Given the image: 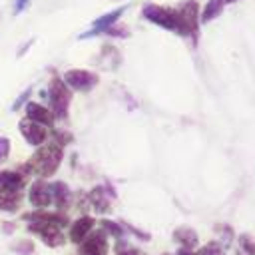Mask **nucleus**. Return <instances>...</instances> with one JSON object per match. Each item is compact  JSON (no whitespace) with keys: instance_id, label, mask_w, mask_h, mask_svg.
Masks as SVG:
<instances>
[{"instance_id":"nucleus-1","label":"nucleus","mask_w":255,"mask_h":255,"mask_svg":"<svg viewBox=\"0 0 255 255\" xmlns=\"http://www.w3.org/2000/svg\"><path fill=\"white\" fill-rule=\"evenodd\" d=\"M62 155H64V151H62V147H60L56 141L46 143V145H42V147L28 159V163H26L20 171H22L24 175H26V173H36V175H42V177H50V175H54L56 169L60 167Z\"/></svg>"},{"instance_id":"nucleus-2","label":"nucleus","mask_w":255,"mask_h":255,"mask_svg":"<svg viewBox=\"0 0 255 255\" xmlns=\"http://www.w3.org/2000/svg\"><path fill=\"white\" fill-rule=\"evenodd\" d=\"M48 96H50V102H52V114L60 120H64L68 116V106H70V100H72V94L68 90V86L60 80V78H52L50 82V90H48Z\"/></svg>"},{"instance_id":"nucleus-3","label":"nucleus","mask_w":255,"mask_h":255,"mask_svg":"<svg viewBox=\"0 0 255 255\" xmlns=\"http://www.w3.org/2000/svg\"><path fill=\"white\" fill-rule=\"evenodd\" d=\"M143 18H147L149 22L159 24L161 28H167V30H175L177 32V28H179L177 12L175 10H169V8L155 6V4H149V6L143 8Z\"/></svg>"},{"instance_id":"nucleus-4","label":"nucleus","mask_w":255,"mask_h":255,"mask_svg":"<svg viewBox=\"0 0 255 255\" xmlns=\"http://www.w3.org/2000/svg\"><path fill=\"white\" fill-rule=\"evenodd\" d=\"M28 231L34 233V235H38L48 247H60V245H64V241H66L62 229L56 227V225H50V223L32 221V223H28Z\"/></svg>"},{"instance_id":"nucleus-5","label":"nucleus","mask_w":255,"mask_h":255,"mask_svg":"<svg viewBox=\"0 0 255 255\" xmlns=\"http://www.w3.org/2000/svg\"><path fill=\"white\" fill-rule=\"evenodd\" d=\"M177 12V34L181 36H193L197 32V4L195 2H185Z\"/></svg>"},{"instance_id":"nucleus-6","label":"nucleus","mask_w":255,"mask_h":255,"mask_svg":"<svg viewBox=\"0 0 255 255\" xmlns=\"http://www.w3.org/2000/svg\"><path fill=\"white\" fill-rule=\"evenodd\" d=\"M62 82L72 90L88 92L98 84V76L88 72V70H68L64 74V78H62Z\"/></svg>"},{"instance_id":"nucleus-7","label":"nucleus","mask_w":255,"mask_h":255,"mask_svg":"<svg viewBox=\"0 0 255 255\" xmlns=\"http://www.w3.org/2000/svg\"><path fill=\"white\" fill-rule=\"evenodd\" d=\"M80 255H108V237L102 229L90 231V235L80 243Z\"/></svg>"},{"instance_id":"nucleus-8","label":"nucleus","mask_w":255,"mask_h":255,"mask_svg":"<svg viewBox=\"0 0 255 255\" xmlns=\"http://www.w3.org/2000/svg\"><path fill=\"white\" fill-rule=\"evenodd\" d=\"M28 201L36 207V209H44L52 203V187L50 183L42 181V179H36L32 185H30V191H28Z\"/></svg>"},{"instance_id":"nucleus-9","label":"nucleus","mask_w":255,"mask_h":255,"mask_svg":"<svg viewBox=\"0 0 255 255\" xmlns=\"http://www.w3.org/2000/svg\"><path fill=\"white\" fill-rule=\"evenodd\" d=\"M18 129H20V133L24 135V139L30 145H42L46 141V137H48V129L44 126H40V124L30 122V120H22L18 124Z\"/></svg>"},{"instance_id":"nucleus-10","label":"nucleus","mask_w":255,"mask_h":255,"mask_svg":"<svg viewBox=\"0 0 255 255\" xmlns=\"http://www.w3.org/2000/svg\"><path fill=\"white\" fill-rule=\"evenodd\" d=\"M22 219H26L28 223L32 221H42V223H50V225H56V227H66L68 225V217L64 213H50V211H32V213H24Z\"/></svg>"},{"instance_id":"nucleus-11","label":"nucleus","mask_w":255,"mask_h":255,"mask_svg":"<svg viewBox=\"0 0 255 255\" xmlns=\"http://www.w3.org/2000/svg\"><path fill=\"white\" fill-rule=\"evenodd\" d=\"M94 225H96V221H94L92 217H88V215L78 217V219L72 223V227H70V241L80 245V243L90 235V231H94Z\"/></svg>"},{"instance_id":"nucleus-12","label":"nucleus","mask_w":255,"mask_h":255,"mask_svg":"<svg viewBox=\"0 0 255 255\" xmlns=\"http://www.w3.org/2000/svg\"><path fill=\"white\" fill-rule=\"evenodd\" d=\"M26 116H28V120H30V122L40 124V126H44V128L54 124V114H52L50 110H46L44 106L36 104V102L26 104Z\"/></svg>"},{"instance_id":"nucleus-13","label":"nucleus","mask_w":255,"mask_h":255,"mask_svg":"<svg viewBox=\"0 0 255 255\" xmlns=\"http://www.w3.org/2000/svg\"><path fill=\"white\" fill-rule=\"evenodd\" d=\"M124 12H126V8H118V10H114V12H108L106 16L98 18V20L92 24V30H90V32H86V34H82L80 38H90V36H96V34L106 32L108 28H112V24H114V22H118V18H120Z\"/></svg>"},{"instance_id":"nucleus-14","label":"nucleus","mask_w":255,"mask_h":255,"mask_svg":"<svg viewBox=\"0 0 255 255\" xmlns=\"http://www.w3.org/2000/svg\"><path fill=\"white\" fill-rule=\"evenodd\" d=\"M20 203H22V191L0 187V211L14 213L20 209Z\"/></svg>"},{"instance_id":"nucleus-15","label":"nucleus","mask_w":255,"mask_h":255,"mask_svg":"<svg viewBox=\"0 0 255 255\" xmlns=\"http://www.w3.org/2000/svg\"><path fill=\"white\" fill-rule=\"evenodd\" d=\"M52 187V203H56L58 209H66L72 201V191L70 187L64 183V181H56V183H50Z\"/></svg>"},{"instance_id":"nucleus-16","label":"nucleus","mask_w":255,"mask_h":255,"mask_svg":"<svg viewBox=\"0 0 255 255\" xmlns=\"http://www.w3.org/2000/svg\"><path fill=\"white\" fill-rule=\"evenodd\" d=\"M24 183H26V175L22 171H16V169H12V171H8V169L0 171V187H8V189L20 191L24 187Z\"/></svg>"},{"instance_id":"nucleus-17","label":"nucleus","mask_w":255,"mask_h":255,"mask_svg":"<svg viewBox=\"0 0 255 255\" xmlns=\"http://www.w3.org/2000/svg\"><path fill=\"white\" fill-rule=\"evenodd\" d=\"M173 239L177 241V243H181L185 249H193V247H197V243H199V237H197V233L193 231V229H189V227H179V229H175L173 231Z\"/></svg>"},{"instance_id":"nucleus-18","label":"nucleus","mask_w":255,"mask_h":255,"mask_svg":"<svg viewBox=\"0 0 255 255\" xmlns=\"http://www.w3.org/2000/svg\"><path fill=\"white\" fill-rule=\"evenodd\" d=\"M90 203L94 205V209L96 211H108V207H110V195L106 193V189L104 187H96V189H92L90 191Z\"/></svg>"},{"instance_id":"nucleus-19","label":"nucleus","mask_w":255,"mask_h":255,"mask_svg":"<svg viewBox=\"0 0 255 255\" xmlns=\"http://www.w3.org/2000/svg\"><path fill=\"white\" fill-rule=\"evenodd\" d=\"M221 10H223V0H207V6L203 10V14H201V22L213 20Z\"/></svg>"},{"instance_id":"nucleus-20","label":"nucleus","mask_w":255,"mask_h":255,"mask_svg":"<svg viewBox=\"0 0 255 255\" xmlns=\"http://www.w3.org/2000/svg\"><path fill=\"white\" fill-rule=\"evenodd\" d=\"M12 253H16V255H32L34 253V243L30 241V239H18V241H14L12 243Z\"/></svg>"},{"instance_id":"nucleus-21","label":"nucleus","mask_w":255,"mask_h":255,"mask_svg":"<svg viewBox=\"0 0 255 255\" xmlns=\"http://www.w3.org/2000/svg\"><path fill=\"white\" fill-rule=\"evenodd\" d=\"M100 225H102V231H104V233H110V235H114V237H118V239L124 237V227H122L120 223L110 221V219H102Z\"/></svg>"},{"instance_id":"nucleus-22","label":"nucleus","mask_w":255,"mask_h":255,"mask_svg":"<svg viewBox=\"0 0 255 255\" xmlns=\"http://www.w3.org/2000/svg\"><path fill=\"white\" fill-rule=\"evenodd\" d=\"M239 243H241V247H243V251H245L247 255H255V237L243 235V237L239 239Z\"/></svg>"},{"instance_id":"nucleus-23","label":"nucleus","mask_w":255,"mask_h":255,"mask_svg":"<svg viewBox=\"0 0 255 255\" xmlns=\"http://www.w3.org/2000/svg\"><path fill=\"white\" fill-rule=\"evenodd\" d=\"M8 153H10V139L0 135V163L8 157Z\"/></svg>"},{"instance_id":"nucleus-24","label":"nucleus","mask_w":255,"mask_h":255,"mask_svg":"<svg viewBox=\"0 0 255 255\" xmlns=\"http://www.w3.org/2000/svg\"><path fill=\"white\" fill-rule=\"evenodd\" d=\"M201 255H223V249L217 243H207L205 247H201Z\"/></svg>"},{"instance_id":"nucleus-25","label":"nucleus","mask_w":255,"mask_h":255,"mask_svg":"<svg viewBox=\"0 0 255 255\" xmlns=\"http://www.w3.org/2000/svg\"><path fill=\"white\" fill-rule=\"evenodd\" d=\"M30 94H32V88H26V90H24V92H22V94L18 96V100H16V102L12 104V112L20 110V106H22V104H24V102L28 100V96H30Z\"/></svg>"},{"instance_id":"nucleus-26","label":"nucleus","mask_w":255,"mask_h":255,"mask_svg":"<svg viewBox=\"0 0 255 255\" xmlns=\"http://www.w3.org/2000/svg\"><path fill=\"white\" fill-rule=\"evenodd\" d=\"M28 4H30V0H16L14 2V14H20Z\"/></svg>"},{"instance_id":"nucleus-27","label":"nucleus","mask_w":255,"mask_h":255,"mask_svg":"<svg viewBox=\"0 0 255 255\" xmlns=\"http://www.w3.org/2000/svg\"><path fill=\"white\" fill-rule=\"evenodd\" d=\"M2 229H4V233H12L14 223H2Z\"/></svg>"},{"instance_id":"nucleus-28","label":"nucleus","mask_w":255,"mask_h":255,"mask_svg":"<svg viewBox=\"0 0 255 255\" xmlns=\"http://www.w3.org/2000/svg\"><path fill=\"white\" fill-rule=\"evenodd\" d=\"M177 255H197V253H193L191 249H179V253Z\"/></svg>"},{"instance_id":"nucleus-29","label":"nucleus","mask_w":255,"mask_h":255,"mask_svg":"<svg viewBox=\"0 0 255 255\" xmlns=\"http://www.w3.org/2000/svg\"><path fill=\"white\" fill-rule=\"evenodd\" d=\"M223 2H235V0H223Z\"/></svg>"},{"instance_id":"nucleus-30","label":"nucleus","mask_w":255,"mask_h":255,"mask_svg":"<svg viewBox=\"0 0 255 255\" xmlns=\"http://www.w3.org/2000/svg\"><path fill=\"white\" fill-rule=\"evenodd\" d=\"M163 255H171V253H163Z\"/></svg>"},{"instance_id":"nucleus-31","label":"nucleus","mask_w":255,"mask_h":255,"mask_svg":"<svg viewBox=\"0 0 255 255\" xmlns=\"http://www.w3.org/2000/svg\"><path fill=\"white\" fill-rule=\"evenodd\" d=\"M139 255H141V253H139Z\"/></svg>"}]
</instances>
